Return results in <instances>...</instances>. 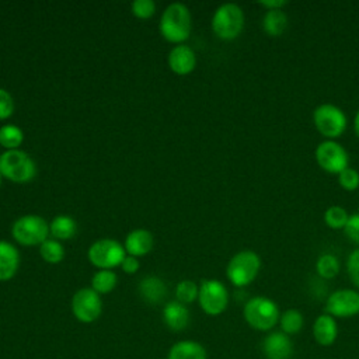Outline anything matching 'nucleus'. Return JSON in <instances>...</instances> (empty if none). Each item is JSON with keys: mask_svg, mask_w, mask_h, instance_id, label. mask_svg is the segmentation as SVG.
I'll use <instances>...</instances> for the list:
<instances>
[{"mask_svg": "<svg viewBox=\"0 0 359 359\" xmlns=\"http://www.w3.org/2000/svg\"><path fill=\"white\" fill-rule=\"evenodd\" d=\"M289 3L286 0H264L259 1V6L265 7L266 11L268 10H283L285 6H287Z\"/></svg>", "mask_w": 359, "mask_h": 359, "instance_id": "nucleus-36", "label": "nucleus"}, {"mask_svg": "<svg viewBox=\"0 0 359 359\" xmlns=\"http://www.w3.org/2000/svg\"><path fill=\"white\" fill-rule=\"evenodd\" d=\"M39 254L41 257L49 262V264H57L63 259L65 257V250L62 247V244L56 240H45L41 245H39Z\"/></svg>", "mask_w": 359, "mask_h": 359, "instance_id": "nucleus-28", "label": "nucleus"}, {"mask_svg": "<svg viewBox=\"0 0 359 359\" xmlns=\"http://www.w3.org/2000/svg\"><path fill=\"white\" fill-rule=\"evenodd\" d=\"M167 359H208V353L199 342L185 339L175 342L170 348Z\"/></svg>", "mask_w": 359, "mask_h": 359, "instance_id": "nucleus-19", "label": "nucleus"}, {"mask_svg": "<svg viewBox=\"0 0 359 359\" xmlns=\"http://www.w3.org/2000/svg\"><path fill=\"white\" fill-rule=\"evenodd\" d=\"M20 265V254L17 248L7 243L0 240V280H8L11 279Z\"/></svg>", "mask_w": 359, "mask_h": 359, "instance_id": "nucleus-16", "label": "nucleus"}, {"mask_svg": "<svg viewBox=\"0 0 359 359\" xmlns=\"http://www.w3.org/2000/svg\"><path fill=\"white\" fill-rule=\"evenodd\" d=\"M280 331L286 335H296L302 331L304 325V317L300 310L297 309H287L279 317Z\"/></svg>", "mask_w": 359, "mask_h": 359, "instance_id": "nucleus-22", "label": "nucleus"}, {"mask_svg": "<svg viewBox=\"0 0 359 359\" xmlns=\"http://www.w3.org/2000/svg\"><path fill=\"white\" fill-rule=\"evenodd\" d=\"M14 111L13 97L3 88H0V119H6L11 116Z\"/></svg>", "mask_w": 359, "mask_h": 359, "instance_id": "nucleus-34", "label": "nucleus"}, {"mask_svg": "<svg viewBox=\"0 0 359 359\" xmlns=\"http://www.w3.org/2000/svg\"><path fill=\"white\" fill-rule=\"evenodd\" d=\"M153 248V236L150 231L137 229L130 231L125 240V251L129 255L140 257L147 254Z\"/></svg>", "mask_w": 359, "mask_h": 359, "instance_id": "nucleus-18", "label": "nucleus"}, {"mask_svg": "<svg viewBox=\"0 0 359 359\" xmlns=\"http://www.w3.org/2000/svg\"><path fill=\"white\" fill-rule=\"evenodd\" d=\"M161 35L172 43L184 42L191 34V14L185 4H170L160 20Z\"/></svg>", "mask_w": 359, "mask_h": 359, "instance_id": "nucleus-2", "label": "nucleus"}, {"mask_svg": "<svg viewBox=\"0 0 359 359\" xmlns=\"http://www.w3.org/2000/svg\"><path fill=\"white\" fill-rule=\"evenodd\" d=\"M353 130H355V135L359 137V109L356 111L353 118Z\"/></svg>", "mask_w": 359, "mask_h": 359, "instance_id": "nucleus-37", "label": "nucleus"}, {"mask_svg": "<svg viewBox=\"0 0 359 359\" xmlns=\"http://www.w3.org/2000/svg\"><path fill=\"white\" fill-rule=\"evenodd\" d=\"M198 293H199V286H196V283L192 280H181L175 287L177 302L182 304L195 302L198 299Z\"/></svg>", "mask_w": 359, "mask_h": 359, "instance_id": "nucleus-29", "label": "nucleus"}, {"mask_svg": "<svg viewBox=\"0 0 359 359\" xmlns=\"http://www.w3.org/2000/svg\"><path fill=\"white\" fill-rule=\"evenodd\" d=\"M72 311L80 323L88 324L95 321L102 311V302L100 294L91 287H83L77 290L72 299Z\"/></svg>", "mask_w": 359, "mask_h": 359, "instance_id": "nucleus-11", "label": "nucleus"}, {"mask_svg": "<svg viewBox=\"0 0 359 359\" xmlns=\"http://www.w3.org/2000/svg\"><path fill=\"white\" fill-rule=\"evenodd\" d=\"M49 224L36 215H27L14 222L11 233L17 243L22 245H36L48 240Z\"/></svg>", "mask_w": 359, "mask_h": 359, "instance_id": "nucleus-7", "label": "nucleus"}, {"mask_svg": "<svg viewBox=\"0 0 359 359\" xmlns=\"http://www.w3.org/2000/svg\"><path fill=\"white\" fill-rule=\"evenodd\" d=\"M139 292L146 302L157 304L165 297L167 286L160 278L147 276L139 283Z\"/></svg>", "mask_w": 359, "mask_h": 359, "instance_id": "nucleus-20", "label": "nucleus"}, {"mask_svg": "<svg viewBox=\"0 0 359 359\" xmlns=\"http://www.w3.org/2000/svg\"><path fill=\"white\" fill-rule=\"evenodd\" d=\"M121 266H122V269H123L126 273H135V272L139 269L140 264H139V261H137L136 257H133V255H126L125 259L122 261Z\"/></svg>", "mask_w": 359, "mask_h": 359, "instance_id": "nucleus-35", "label": "nucleus"}, {"mask_svg": "<svg viewBox=\"0 0 359 359\" xmlns=\"http://www.w3.org/2000/svg\"><path fill=\"white\" fill-rule=\"evenodd\" d=\"M163 320L170 330L181 331L189 323V311L180 302H168L163 309Z\"/></svg>", "mask_w": 359, "mask_h": 359, "instance_id": "nucleus-17", "label": "nucleus"}, {"mask_svg": "<svg viewBox=\"0 0 359 359\" xmlns=\"http://www.w3.org/2000/svg\"><path fill=\"white\" fill-rule=\"evenodd\" d=\"M346 271L352 283L359 287V248H355L349 254L346 261Z\"/></svg>", "mask_w": 359, "mask_h": 359, "instance_id": "nucleus-33", "label": "nucleus"}, {"mask_svg": "<svg viewBox=\"0 0 359 359\" xmlns=\"http://www.w3.org/2000/svg\"><path fill=\"white\" fill-rule=\"evenodd\" d=\"M22 130L15 125H4L0 128V144L7 150H15L22 143Z\"/></svg>", "mask_w": 359, "mask_h": 359, "instance_id": "nucleus-27", "label": "nucleus"}, {"mask_svg": "<svg viewBox=\"0 0 359 359\" xmlns=\"http://www.w3.org/2000/svg\"><path fill=\"white\" fill-rule=\"evenodd\" d=\"M118 282V276L111 269H101L94 273L91 279V289H94L98 294L109 293L115 289Z\"/></svg>", "mask_w": 359, "mask_h": 359, "instance_id": "nucleus-24", "label": "nucleus"}, {"mask_svg": "<svg viewBox=\"0 0 359 359\" xmlns=\"http://www.w3.org/2000/svg\"><path fill=\"white\" fill-rule=\"evenodd\" d=\"M344 234L352 243L359 244V212L349 215V219L344 227Z\"/></svg>", "mask_w": 359, "mask_h": 359, "instance_id": "nucleus-32", "label": "nucleus"}, {"mask_svg": "<svg viewBox=\"0 0 359 359\" xmlns=\"http://www.w3.org/2000/svg\"><path fill=\"white\" fill-rule=\"evenodd\" d=\"M125 252V247H122L116 240L102 238L91 244L88 250V259L97 268L111 269L122 264L126 257Z\"/></svg>", "mask_w": 359, "mask_h": 359, "instance_id": "nucleus-10", "label": "nucleus"}, {"mask_svg": "<svg viewBox=\"0 0 359 359\" xmlns=\"http://www.w3.org/2000/svg\"><path fill=\"white\" fill-rule=\"evenodd\" d=\"M325 313L334 318H348L359 314V292L353 289L334 290L325 302Z\"/></svg>", "mask_w": 359, "mask_h": 359, "instance_id": "nucleus-12", "label": "nucleus"}, {"mask_svg": "<svg viewBox=\"0 0 359 359\" xmlns=\"http://www.w3.org/2000/svg\"><path fill=\"white\" fill-rule=\"evenodd\" d=\"M49 230L53 237H56L59 240H69V238L74 237L77 226L72 217L60 215L52 220Z\"/></svg>", "mask_w": 359, "mask_h": 359, "instance_id": "nucleus-23", "label": "nucleus"}, {"mask_svg": "<svg viewBox=\"0 0 359 359\" xmlns=\"http://www.w3.org/2000/svg\"><path fill=\"white\" fill-rule=\"evenodd\" d=\"M261 269V258L251 250H243L231 257L227 264L226 275L229 280L237 286L244 287L255 280Z\"/></svg>", "mask_w": 359, "mask_h": 359, "instance_id": "nucleus-3", "label": "nucleus"}, {"mask_svg": "<svg viewBox=\"0 0 359 359\" xmlns=\"http://www.w3.org/2000/svg\"><path fill=\"white\" fill-rule=\"evenodd\" d=\"M293 342L282 331L269 332L262 341V352L266 359H292Z\"/></svg>", "mask_w": 359, "mask_h": 359, "instance_id": "nucleus-13", "label": "nucleus"}, {"mask_svg": "<svg viewBox=\"0 0 359 359\" xmlns=\"http://www.w3.org/2000/svg\"><path fill=\"white\" fill-rule=\"evenodd\" d=\"M316 271L323 279H334L339 272V261L334 254H321L316 261Z\"/></svg>", "mask_w": 359, "mask_h": 359, "instance_id": "nucleus-25", "label": "nucleus"}, {"mask_svg": "<svg viewBox=\"0 0 359 359\" xmlns=\"http://www.w3.org/2000/svg\"><path fill=\"white\" fill-rule=\"evenodd\" d=\"M243 317L251 328L257 331H269L279 323L280 311L272 299L266 296H255L244 304Z\"/></svg>", "mask_w": 359, "mask_h": 359, "instance_id": "nucleus-1", "label": "nucleus"}, {"mask_svg": "<svg viewBox=\"0 0 359 359\" xmlns=\"http://www.w3.org/2000/svg\"><path fill=\"white\" fill-rule=\"evenodd\" d=\"M348 219H349L348 210L339 205H332L327 208L324 212L325 224L334 230H344Z\"/></svg>", "mask_w": 359, "mask_h": 359, "instance_id": "nucleus-26", "label": "nucleus"}, {"mask_svg": "<svg viewBox=\"0 0 359 359\" xmlns=\"http://www.w3.org/2000/svg\"><path fill=\"white\" fill-rule=\"evenodd\" d=\"M213 32L224 41L237 38L244 28V13L240 6L234 3H224L213 14Z\"/></svg>", "mask_w": 359, "mask_h": 359, "instance_id": "nucleus-5", "label": "nucleus"}, {"mask_svg": "<svg viewBox=\"0 0 359 359\" xmlns=\"http://www.w3.org/2000/svg\"><path fill=\"white\" fill-rule=\"evenodd\" d=\"M313 122L316 129L328 140L339 137L348 125L345 112L334 104H321L313 112Z\"/></svg>", "mask_w": 359, "mask_h": 359, "instance_id": "nucleus-6", "label": "nucleus"}, {"mask_svg": "<svg viewBox=\"0 0 359 359\" xmlns=\"http://www.w3.org/2000/svg\"><path fill=\"white\" fill-rule=\"evenodd\" d=\"M338 182L345 191H355L359 188V172L348 167L338 174Z\"/></svg>", "mask_w": 359, "mask_h": 359, "instance_id": "nucleus-30", "label": "nucleus"}, {"mask_svg": "<svg viewBox=\"0 0 359 359\" xmlns=\"http://www.w3.org/2000/svg\"><path fill=\"white\" fill-rule=\"evenodd\" d=\"M314 341L321 346H331L338 337V324L335 318L327 313L320 314L313 323Z\"/></svg>", "mask_w": 359, "mask_h": 359, "instance_id": "nucleus-14", "label": "nucleus"}, {"mask_svg": "<svg viewBox=\"0 0 359 359\" xmlns=\"http://www.w3.org/2000/svg\"><path fill=\"white\" fill-rule=\"evenodd\" d=\"M264 32L269 36H280L287 28V15L283 10H268L262 18Z\"/></svg>", "mask_w": 359, "mask_h": 359, "instance_id": "nucleus-21", "label": "nucleus"}, {"mask_svg": "<svg viewBox=\"0 0 359 359\" xmlns=\"http://www.w3.org/2000/svg\"><path fill=\"white\" fill-rule=\"evenodd\" d=\"M168 65L177 74H188L195 69L196 56L195 52L187 45H177L168 55Z\"/></svg>", "mask_w": 359, "mask_h": 359, "instance_id": "nucleus-15", "label": "nucleus"}, {"mask_svg": "<svg viewBox=\"0 0 359 359\" xmlns=\"http://www.w3.org/2000/svg\"><path fill=\"white\" fill-rule=\"evenodd\" d=\"M132 11L137 18H149L156 11V3L153 0H135L132 3Z\"/></svg>", "mask_w": 359, "mask_h": 359, "instance_id": "nucleus-31", "label": "nucleus"}, {"mask_svg": "<svg viewBox=\"0 0 359 359\" xmlns=\"http://www.w3.org/2000/svg\"><path fill=\"white\" fill-rule=\"evenodd\" d=\"M317 164L330 174H339L349 167V156L345 147L337 140H323L316 147Z\"/></svg>", "mask_w": 359, "mask_h": 359, "instance_id": "nucleus-9", "label": "nucleus"}, {"mask_svg": "<svg viewBox=\"0 0 359 359\" xmlns=\"http://www.w3.org/2000/svg\"><path fill=\"white\" fill-rule=\"evenodd\" d=\"M1 177H3V175H1V174H0V185H1Z\"/></svg>", "mask_w": 359, "mask_h": 359, "instance_id": "nucleus-38", "label": "nucleus"}, {"mask_svg": "<svg viewBox=\"0 0 359 359\" xmlns=\"http://www.w3.org/2000/svg\"><path fill=\"white\" fill-rule=\"evenodd\" d=\"M198 302L206 314L219 316L227 309L229 292L220 280L203 279L199 286Z\"/></svg>", "mask_w": 359, "mask_h": 359, "instance_id": "nucleus-8", "label": "nucleus"}, {"mask_svg": "<svg viewBox=\"0 0 359 359\" xmlns=\"http://www.w3.org/2000/svg\"><path fill=\"white\" fill-rule=\"evenodd\" d=\"M0 174L13 182H29L36 175V165L25 151L7 150L0 156Z\"/></svg>", "mask_w": 359, "mask_h": 359, "instance_id": "nucleus-4", "label": "nucleus"}]
</instances>
